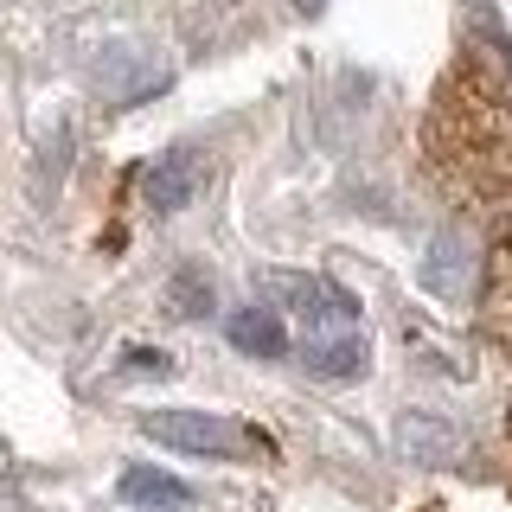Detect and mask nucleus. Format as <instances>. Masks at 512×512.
Instances as JSON below:
<instances>
[{
	"mask_svg": "<svg viewBox=\"0 0 512 512\" xmlns=\"http://www.w3.org/2000/svg\"><path fill=\"white\" fill-rule=\"evenodd\" d=\"M154 442L180 448V455H244V429L224 423V416H199V410H154L141 416Z\"/></svg>",
	"mask_w": 512,
	"mask_h": 512,
	"instance_id": "1",
	"label": "nucleus"
},
{
	"mask_svg": "<svg viewBox=\"0 0 512 512\" xmlns=\"http://www.w3.org/2000/svg\"><path fill=\"white\" fill-rule=\"evenodd\" d=\"M269 288H276L301 320H314V327H327V333H352V320H359V301H352L346 288L320 282V276H269Z\"/></svg>",
	"mask_w": 512,
	"mask_h": 512,
	"instance_id": "2",
	"label": "nucleus"
},
{
	"mask_svg": "<svg viewBox=\"0 0 512 512\" xmlns=\"http://www.w3.org/2000/svg\"><path fill=\"white\" fill-rule=\"evenodd\" d=\"M116 493L128 506H148V512H186L192 506V487L173 480V474H160V468H128L116 480Z\"/></svg>",
	"mask_w": 512,
	"mask_h": 512,
	"instance_id": "3",
	"label": "nucleus"
},
{
	"mask_svg": "<svg viewBox=\"0 0 512 512\" xmlns=\"http://www.w3.org/2000/svg\"><path fill=\"white\" fill-rule=\"evenodd\" d=\"M224 333H231V346L250 352V359H282V352H288V333H282V320L269 314V308L231 314V320H224Z\"/></svg>",
	"mask_w": 512,
	"mask_h": 512,
	"instance_id": "4",
	"label": "nucleus"
},
{
	"mask_svg": "<svg viewBox=\"0 0 512 512\" xmlns=\"http://www.w3.org/2000/svg\"><path fill=\"white\" fill-rule=\"evenodd\" d=\"M192 186H199V167H192V154H167L148 167V205L154 212H180L192 199Z\"/></svg>",
	"mask_w": 512,
	"mask_h": 512,
	"instance_id": "5",
	"label": "nucleus"
},
{
	"mask_svg": "<svg viewBox=\"0 0 512 512\" xmlns=\"http://www.w3.org/2000/svg\"><path fill=\"white\" fill-rule=\"evenodd\" d=\"M301 359H308V372H320V378H359L365 372V340L359 333H346V340H308Z\"/></svg>",
	"mask_w": 512,
	"mask_h": 512,
	"instance_id": "6",
	"label": "nucleus"
},
{
	"mask_svg": "<svg viewBox=\"0 0 512 512\" xmlns=\"http://www.w3.org/2000/svg\"><path fill=\"white\" fill-rule=\"evenodd\" d=\"M173 301H180L186 314H205V308H212V282H199V276H180V282H173Z\"/></svg>",
	"mask_w": 512,
	"mask_h": 512,
	"instance_id": "7",
	"label": "nucleus"
}]
</instances>
